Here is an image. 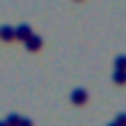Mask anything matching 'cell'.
<instances>
[{"label": "cell", "instance_id": "6da1fadb", "mask_svg": "<svg viewBox=\"0 0 126 126\" xmlns=\"http://www.w3.org/2000/svg\"><path fill=\"white\" fill-rule=\"evenodd\" d=\"M27 47H30V49H40V47H42V40H40V37H27Z\"/></svg>", "mask_w": 126, "mask_h": 126}, {"label": "cell", "instance_id": "7a4b0ae2", "mask_svg": "<svg viewBox=\"0 0 126 126\" xmlns=\"http://www.w3.org/2000/svg\"><path fill=\"white\" fill-rule=\"evenodd\" d=\"M15 37H20V40H27V37H30V27H25V25H22V27H17V35H15Z\"/></svg>", "mask_w": 126, "mask_h": 126}, {"label": "cell", "instance_id": "3957f363", "mask_svg": "<svg viewBox=\"0 0 126 126\" xmlns=\"http://www.w3.org/2000/svg\"><path fill=\"white\" fill-rule=\"evenodd\" d=\"M3 37H5V40H13V37H15V30L5 27V30H3Z\"/></svg>", "mask_w": 126, "mask_h": 126}]
</instances>
